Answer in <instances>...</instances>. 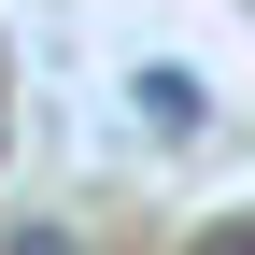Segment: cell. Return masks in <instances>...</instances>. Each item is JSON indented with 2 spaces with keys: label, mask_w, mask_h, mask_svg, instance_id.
<instances>
[{
  "label": "cell",
  "mask_w": 255,
  "mask_h": 255,
  "mask_svg": "<svg viewBox=\"0 0 255 255\" xmlns=\"http://www.w3.org/2000/svg\"><path fill=\"white\" fill-rule=\"evenodd\" d=\"M213 255H255V227H241V241H213Z\"/></svg>",
  "instance_id": "cell-1"
}]
</instances>
